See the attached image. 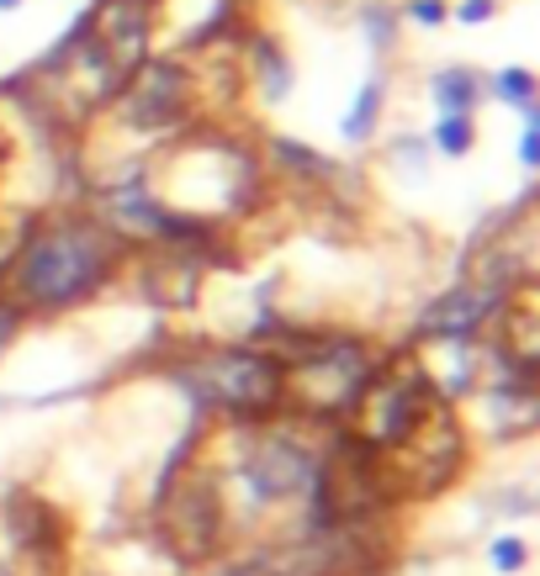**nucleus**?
<instances>
[{
  "mask_svg": "<svg viewBox=\"0 0 540 576\" xmlns=\"http://www.w3.org/2000/svg\"><path fill=\"white\" fill-rule=\"evenodd\" d=\"M6 528H11V540H17L22 555H59L64 551V524H59V513H53L49 503H38V498H27V492H17V498L6 503Z\"/></svg>",
  "mask_w": 540,
  "mask_h": 576,
  "instance_id": "10",
  "label": "nucleus"
},
{
  "mask_svg": "<svg viewBox=\"0 0 540 576\" xmlns=\"http://www.w3.org/2000/svg\"><path fill=\"white\" fill-rule=\"evenodd\" d=\"M148 17H154V0H106L91 17V43L123 80L138 70V59H148Z\"/></svg>",
  "mask_w": 540,
  "mask_h": 576,
  "instance_id": "8",
  "label": "nucleus"
},
{
  "mask_svg": "<svg viewBox=\"0 0 540 576\" xmlns=\"http://www.w3.org/2000/svg\"><path fill=\"white\" fill-rule=\"evenodd\" d=\"M22 328V307H11V302H0V349L11 344V334Z\"/></svg>",
  "mask_w": 540,
  "mask_h": 576,
  "instance_id": "20",
  "label": "nucleus"
},
{
  "mask_svg": "<svg viewBox=\"0 0 540 576\" xmlns=\"http://www.w3.org/2000/svg\"><path fill=\"white\" fill-rule=\"evenodd\" d=\"M492 91L509 106H519V112H536V74L530 70H498L492 74Z\"/></svg>",
  "mask_w": 540,
  "mask_h": 576,
  "instance_id": "13",
  "label": "nucleus"
},
{
  "mask_svg": "<svg viewBox=\"0 0 540 576\" xmlns=\"http://www.w3.org/2000/svg\"><path fill=\"white\" fill-rule=\"evenodd\" d=\"M117 260H123V239L112 228L85 222V217H59L22 243V254L11 264V291L22 307L59 313L106 286Z\"/></svg>",
  "mask_w": 540,
  "mask_h": 576,
  "instance_id": "1",
  "label": "nucleus"
},
{
  "mask_svg": "<svg viewBox=\"0 0 540 576\" xmlns=\"http://www.w3.org/2000/svg\"><path fill=\"white\" fill-rule=\"evenodd\" d=\"M435 144H440V154L461 159V154H471V144H477V127H471V117H440Z\"/></svg>",
  "mask_w": 540,
  "mask_h": 576,
  "instance_id": "15",
  "label": "nucleus"
},
{
  "mask_svg": "<svg viewBox=\"0 0 540 576\" xmlns=\"http://www.w3.org/2000/svg\"><path fill=\"white\" fill-rule=\"evenodd\" d=\"M239 481L255 503H292V498H313L319 481V455L292 439V433H255L245 460H239Z\"/></svg>",
  "mask_w": 540,
  "mask_h": 576,
  "instance_id": "5",
  "label": "nucleus"
},
{
  "mask_svg": "<svg viewBox=\"0 0 540 576\" xmlns=\"http://www.w3.org/2000/svg\"><path fill=\"white\" fill-rule=\"evenodd\" d=\"M482 96V80L471 70H440L435 74V101H440V117H471V106Z\"/></svg>",
  "mask_w": 540,
  "mask_h": 576,
  "instance_id": "11",
  "label": "nucleus"
},
{
  "mask_svg": "<svg viewBox=\"0 0 540 576\" xmlns=\"http://www.w3.org/2000/svg\"><path fill=\"white\" fill-rule=\"evenodd\" d=\"M376 112H382V80H366V91H361V101H355V112L344 117V138H366Z\"/></svg>",
  "mask_w": 540,
  "mask_h": 576,
  "instance_id": "14",
  "label": "nucleus"
},
{
  "mask_svg": "<svg viewBox=\"0 0 540 576\" xmlns=\"http://www.w3.org/2000/svg\"><path fill=\"white\" fill-rule=\"evenodd\" d=\"M519 159H525V169L540 165V133H536V112H525V138H519Z\"/></svg>",
  "mask_w": 540,
  "mask_h": 576,
  "instance_id": "17",
  "label": "nucleus"
},
{
  "mask_svg": "<svg viewBox=\"0 0 540 576\" xmlns=\"http://www.w3.org/2000/svg\"><path fill=\"white\" fill-rule=\"evenodd\" d=\"M371 360L366 344H350V338H323V344H308L302 355L281 365V397H292L302 412L313 418H334V412H350V402L361 397V386L371 381Z\"/></svg>",
  "mask_w": 540,
  "mask_h": 576,
  "instance_id": "3",
  "label": "nucleus"
},
{
  "mask_svg": "<svg viewBox=\"0 0 540 576\" xmlns=\"http://www.w3.org/2000/svg\"><path fill=\"white\" fill-rule=\"evenodd\" d=\"M222 528H228V513H222V498L212 481H180L165 492L159 503V534L180 561H212L222 551Z\"/></svg>",
  "mask_w": 540,
  "mask_h": 576,
  "instance_id": "6",
  "label": "nucleus"
},
{
  "mask_svg": "<svg viewBox=\"0 0 540 576\" xmlns=\"http://www.w3.org/2000/svg\"><path fill=\"white\" fill-rule=\"evenodd\" d=\"M509 296V286H461L450 291V296H440L429 313H424V323H418V334L429 338H471L477 334V323L498 307Z\"/></svg>",
  "mask_w": 540,
  "mask_h": 576,
  "instance_id": "9",
  "label": "nucleus"
},
{
  "mask_svg": "<svg viewBox=\"0 0 540 576\" xmlns=\"http://www.w3.org/2000/svg\"><path fill=\"white\" fill-rule=\"evenodd\" d=\"M191 391L207 397L212 408H228L233 418H266L276 412L281 397V360L260 349H212L191 365Z\"/></svg>",
  "mask_w": 540,
  "mask_h": 576,
  "instance_id": "4",
  "label": "nucleus"
},
{
  "mask_svg": "<svg viewBox=\"0 0 540 576\" xmlns=\"http://www.w3.org/2000/svg\"><path fill=\"white\" fill-rule=\"evenodd\" d=\"M255 74L266 80V96L270 101H281L287 91H292V70L281 64V53H276L270 38H255Z\"/></svg>",
  "mask_w": 540,
  "mask_h": 576,
  "instance_id": "12",
  "label": "nucleus"
},
{
  "mask_svg": "<svg viewBox=\"0 0 540 576\" xmlns=\"http://www.w3.org/2000/svg\"><path fill=\"white\" fill-rule=\"evenodd\" d=\"M17 6H22V0H0V11H17Z\"/></svg>",
  "mask_w": 540,
  "mask_h": 576,
  "instance_id": "21",
  "label": "nucleus"
},
{
  "mask_svg": "<svg viewBox=\"0 0 540 576\" xmlns=\"http://www.w3.org/2000/svg\"><path fill=\"white\" fill-rule=\"evenodd\" d=\"M440 402V391L429 381V370L418 360H387L371 370V381L361 386V397L350 402V439L366 444L371 455L397 450L408 433L429 418V408Z\"/></svg>",
  "mask_w": 540,
  "mask_h": 576,
  "instance_id": "2",
  "label": "nucleus"
},
{
  "mask_svg": "<svg viewBox=\"0 0 540 576\" xmlns=\"http://www.w3.org/2000/svg\"><path fill=\"white\" fill-rule=\"evenodd\" d=\"M492 6H498V0H461V11H456V17H461L467 27H482L492 17Z\"/></svg>",
  "mask_w": 540,
  "mask_h": 576,
  "instance_id": "19",
  "label": "nucleus"
},
{
  "mask_svg": "<svg viewBox=\"0 0 540 576\" xmlns=\"http://www.w3.org/2000/svg\"><path fill=\"white\" fill-rule=\"evenodd\" d=\"M123 117L144 133H165L191 106V74L175 59H138V70L123 80Z\"/></svg>",
  "mask_w": 540,
  "mask_h": 576,
  "instance_id": "7",
  "label": "nucleus"
},
{
  "mask_svg": "<svg viewBox=\"0 0 540 576\" xmlns=\"http://www.w3.org/2000/svg\"><path fill=\"white\" fill-rule=\"evenodd\" d=\"M525 555H530V545L515 540V534H509V540H492V566H498V572H519Z\"/></svg>",
  "mask_w": 540,
  "mask_h": 576,
  "instance_id": "16",
  "label": "nucleus"
},
{
  "mask_svg": "<svg viewBox=\"0 0 540 576\" xmlns=\"http://www.w3.org/2000/svg\"><path fill=\"white\" fill-rule=\"evenodd\" d=\"M408 17H414L418 27H440L445 22V0H414V6H408Z\"/></svg>",
  "mask_w": 540,
  "mask_h": 576,
  "instance_id": "18",
  "label": "nucleus"
}]
</instances>
